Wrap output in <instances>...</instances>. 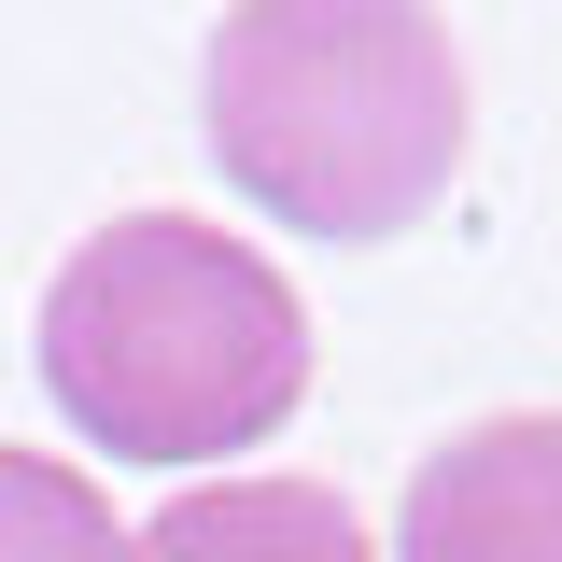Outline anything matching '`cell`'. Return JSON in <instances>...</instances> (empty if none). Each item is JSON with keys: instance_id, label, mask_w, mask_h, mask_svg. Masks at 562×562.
I'll return each instance as SVG.
<instances>
[{"instance_id": "obj_1", "label": "cell", "mask_w": 562, "mask_h": 562, "mask_svg": "<svg viewBox=\"0 0 562 562\" xmlns=\"http://www.w3.org/2000/svg\"><path fill=\"white\" fill-rule=\"evenodd\" d=\"M43 394L113 464H225L268 450L310 394V310L295 281L198 211H113L43 281Z\"/></svg>"}, {"instance_id": "obj_2", "label": "cell", "mask_w": 562, "mask_h": 562, "mask_svg": "<svg viewBox=\"0 0 562 562\" xmlns=\"http://www.w3.org/2000/svg\"><path fill=\"white\" fill-rule=\"evenodd\" d=\"M211 169L295 239H408L464 183V43L436 0H225L198 57Z\"/></svg>"}, {"instance_id": "obj_5", "label": "cell", "mask_w": 562, "mask_h": 562, "mask_svg": "<svg viewBox=\"0 0 562 562\" xmlns=\"http://www.w3.org/2000/svg\"><path fill=\"white\" fill-rule=\"evenodd\" d=\"M0 562H140L113 492L57 450H0Z\"/></svg>"}, {"instance_id": "obj_4", "label": "cell", "mask_w": 562, "mask_h": 562, "mask_svg": "<svg viewBox=\"0 0 562 562\" xmlns=\"http://www.w3.org/2000/svg\"><path fill=\"white\" fill-rule=\"evenodd\" d=\"M140 562H380L324 479H198L140 520Z\"/></svg>"}, {"instance_id": "obj_3", "label": "cell", "mask_w": 562, "mask_h": 562, "mask_svg": "<svg viewBox=\"0 0 562 562\" xmlns=\"http://www.w3.org/2000/svg\"><path fill=\"white\" fill-rule=\"evenodd\" d=\"M394 562H562V408H492L436 436L394 506Z\"/></svg>"}]
</instances>
